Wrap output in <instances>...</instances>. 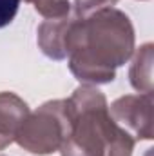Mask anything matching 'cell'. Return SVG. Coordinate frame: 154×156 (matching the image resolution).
Returning a JSON list of instances; mask_svg holds the SVG:
<instances>
[{"mask_svg": "<svg viewBox=\"0 0 154 156\" xmlns=\"http://www.w3.org/2000/svg\"><path fill=\"white\" fill-rule=\"evenodd\" d=\"M65 53L75 76L91 85L109 83L116 69L134 53V29L131 18L114 7L89 16H73L67 29Z\"/></svg>", "mask_w": 154, "mask_h": 156, "instance_id": "6da1fadb", "label": "cell"}, {"mask_svg": "<svg viewBox=\"0 0 154 156\" xmlns=\"http://www.w3.org/2000/svg\"><path fill=\"white\" fill-rule=\"evenodd\" d=\"M129 78L140 94H152V44H145L136 51Z\"/></svg>", "mask_w": 154, "mask_h": 156, "instance_id": "52a82bcc", "label": "cell"}, {"mask_svg": "<svg viewBox=\"0 0 154 156\" xmlns=\"http://www.w3.org/2000/svg\"><path fill=\"white\" fill-rule=\"evenodd\" d=\"M118 0H75V15L76 16H89L94 11L113 7Z\"/></svg>", "mask_w": 154, "mask_h": 156, "instance_id": "9c48e42d", "label": "cell"}, {"mask_svg": "<svg viewBox=\"0 0 154 156\" xmlns=\"http://www.w3.org/2000/svg\"><path fill=\"white\" fill-rule=\"evenodd\" d=\"M73 16H62V18H47L38 26V47L47 58L53 60H64L67 58L65 53V40H67V29L71 26Z\"/></svg>", "mask_w": 154, "mask_h": 156, "instance_id": "8992f818", "label": "cell"}, {"mask_svg": "<svg viewBox=\"0 0 154 156\" xmlns=\"http://www.w3.org/2000/svg\"><path fill=\"white\" fill-rule=\"evenodd\" d=\"M29 115L27 104L15 93H0V151L15 142L22 122Z\"/></svg>", "mask_w": 154, "mask_h": 156, "instance_id": "5b68a950", "label": "cell"}, {"mask_svg": "<svg viewBox=\"0 0 154 156\" xmlns=\"http://www.w3.org/2000/svg\"><path fill=\"white\" fill-rule=\"evenodd\" d=\"M26 2L33 4V7L45 20L47 18H62V16L71 15L69 0H26Z\"/></svg>", "mask_w": 154, "mask_h": 156, "instance_id": "ba28073f", "label": "cell"}, {"mask_svg": "<svg viewBox=\"0 0 154 156\" xmlns=\"http://www.w3.org/2000/svg\"><path fill=\"white\" fill-rule=\"evenodd\" d=\"M20 2L22 0H0V29L9 26L15 20Z\"/></svg>", "mask_w": 154, "mask_h": 156, "instance_id": "30bf717a", "label": "cell"}, {"mask_svg": "<svg viewBox=\"0 0 154 156\" xmlns=\"http://www.w3.org/2000/svg\"><path fill=\"white\" fill-rule=\"evenodd\" d=\"M71 131L60 147L62 156H132L136 140L109 115L105 94L83 83L67 98Z\"/></svg>", "mask_w": 154, "mask_h": 156, "instance_id": "7a4b0ae2", "label": "cell"}, {"mask_svg": "<svg viewBox=\"0 0 154 156\" xmlns=\"http://www.w3.org/2000/svg\"><path fill=\"white\" fill-rule=\"evenodd\" d=\"M109 115L134 140H152V94H125L111 104Z\"/></svg>", "mask_w": 154, "mask_h": 156, "instance_id": "277c9868", "label": "cell"}, {"mask_svg": "<svg viewBox=\"0 0 154 156\" xmlns=\"http://www.w3.org/2000/svg\"><path fill=\"white\" fill-rule=\"evenodd\" d=\"M69 131H71V111L67 98L51 100L42 104L35 113L29 111L15 140L24 151L44 156L60 151L62 144L69 136Z\"/></svg>", "mask_w": 154, "mask_h": 156, "instance_id": "3957f363", "label": "cell"}]
</instances>
